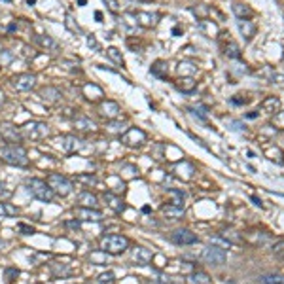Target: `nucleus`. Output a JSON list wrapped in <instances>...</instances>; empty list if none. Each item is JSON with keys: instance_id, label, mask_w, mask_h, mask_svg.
Masks as SVG:
<instances>
[{"instance_id": "nucleus-1", "label": "nucleus", "mask_w": 284, "mask_h": 284, "mask_svg": "<svg viewBox=\"0 0 284 284\" xmlns=\"http://www.w3.org/2000/svg\"><path fill=\"white\" fill-rule=\"evenodd\" d=\"M0 159L13 167H27L29 165V154L21 144H4L0 148Z\"/></svg>"}, {"instance_id": "nucleus-2", "label": "nucleus", "mask_w": 284, "mask_h": 284, "mask_svg": "<svg viewBox=\"0 0 284 284\" xmlns=\"http://www.w3.org/2000/svg\"><path fill=\"white\" fill-rule=\"evenodd\" d=\"M127 248H129V239L125 235L112 233L102 237V241H100V250L104 254H110V256H120Z\"/></svg>"}, {"instance_id": "nucleus-3", "label": "nucleus", "mask_w": 284, "mask_h": 284, "mask_svg": "<svg viewBox=\"0 0 284 284\" xmlns=\"http://www.w3.org/2000/svg\"><path fill=\"white\" fill-rule=\"evenodd\" d=\"M25 188L32 197L38 199V201H42V203H51L53 197H55V193H53V189L48 186V182H46V180H40V178H31V180H27Z\"/></svg>"}, {"instance_id": "nucleus-4", "label": "nucleus", "mask_w": 284, "mask_h": 284, "mask_svg": "<svg viewBox=\"0 0 284 284\" xmlns=\"http://www.w3.org/2000/svg\"><path fill=\"white\" fill-rule=\"evenodd\" d=\"M21 135L27 140H42L50 135V125L44 122H27L21 127Z\"/></svg>"}, {"instance_id": "nucleus-5", "label": "nucleus", "mask_w": 284, "mask_h": 284, "mask_svg": "<svg viewBox=\"0 0 284 284\" xmlns=\"http://www.w3.org/2000/svg\"><path fill=\"white\" fill-rule=\"evenodd\" d=\"M46 182H48V186L53 189V193L59 195V197H66V195H70L72 189H74L72 182H70L66 176H63V174H59V173H51L50 176H48Z\"/></svg>"}, {"instance_id": "nucleus-6", "label": "nucleus", "mask_w": 284, "mask_h": 284, "mask_svg": "<svg viewBox=\"0 0 284 284\" xmlns=\"http://www.w3.org/2000/svg\"><path fill=\"white\" fill-rule=\"evenodd\" d=\"M201 258L205 263H209V265H222L223 261L227 259V252L223 250V248L216 247V245H210L203 250V254H201Z\"/></svg>"}, {"instance_id": "nucleus-7", "label": "nucleus", "mask_w": 284, "mask_h": 284, "mask_svg": "<svg viewBox=\"0 0 284 284\" xmlns=\"http://www.w3.org/2000/svg\"><path fill=\"white\" fill-rule=\"evenodd\" d=\"M12 87L15 91H21V93H25V91H31V89H34L36 86V76L31 74V72H21V74H15L12 78Z\"/></svg>"}, {"instance_id": "nucleus-8", "label": "nucleus", "mask_w": 284, "mask_h": 284, "mask_svg": "<svg viewBox=\"0 0 284 284\" xmlns=\"http://www.w3.org/2000/svg\"><path fill=\"white\" fill-rule=\"evenodd\" d=\"M122 142L125 146H129V148H138V146H142L146 142V133L142 129H138V127H131L122 135Z\"/></svg>"}, {"instance_id": "nucleus-9", "label": "nucleus", "mask_w": 284, "mask_h": 284, "mask_svg": "<svg viewBox=\"0 0 284 284\" xmlns=\"http://www.w3.org/2000/svg\"><path fill=\"white\" fill-rule=\"evenodd\" d=\"M0 136L8 142V144H19L23 140V135H21V129H17L13 124L10 122H2L0 124Z\"/></svg>"}, {"instance_id": "nucleus-10", "label": "nucleus", "mask_w": 284, "mask_h": 284, "mask_svg": "<svg viewBox=\"0 0 284 284\" xmlns=\"http://www.w3.org/2000/svg\"><path fill=\"white\" fill-rule=\"evenodd\" d=\"M57 146L64 152V154H74L84 146V140L74 135H61L57 138Z\"/></svg>"}, {"instance_id": "nucleus-11", "label": "nucleus", "mask_w": 284, "mask_h": 284, "mask_svg": "<svg viewBox=\"0 0 284 284\" xmlns=\"http://www.w3.org/2000/svg\"><path fill=\"white\" fill-rule=\"evenodd\" d=\"M171 241H173L174 245L186 247V245H195L199 239H197V235L193 233V231H189V229L182 227V229H176V231L171 233Z\"/></svg>"}, {"instance_id": "nucleus-12", "label": "nucleus", "mask_w": 284, "mask_h": 284, "mask_svg": "<svg viewBox=\"0 0 284 284\" xmlns=\"http://www.w3.org/2000/svg\"><path fill=\"white\" fill-rule=\"evenodd\" d=\"M99 114L104 118V120H116V118H120V114H122V108H120V104L116 102V100H102L99 106Z\"/></svg>"}, {"instance_id": "nucleus-13", "label": "nucleus", "mask_w": 284, "mask_h": 284, "mask_svg": "<svg viewBox=\"0 0 284 284\" xmlns=\"http://www.w3.org/2000/svg\"><path fill=\"white\" fill-rule=\"evenodd\" d=\"M74 216L80 222H100L102 220V212L99 209H87V207L74 209Z\"/></svg>"}, {"instance_id": "nucleus-14", "label": "nucleus", "mask_w": 284, "mask_h": 284, "mask_svg": "<svg viewBox=\"0 0 284 284\" xmlns=\"http://www.w3.org/2000/svg\"><path fill=\"white\" fill-rule=\"evenodd\" d=\"M133 17H135L136 25L144 27V29H152V27L158 25V21H159V15L152 12H135Z\"/></svg>"}, {"instance_id": "nucleus-15", "label": "nucleus", "mask_w": 284, "mask_h": 284, "mask_svg": "<svg viewBox=\"0 0 284 284\" xmlns=\"http://www.w3.org/2000/svg\"><path fill=\"white\" fill-rule=\"evenodd\" d=\"M131 258L135 261L136 265H148L152 263V259H154V254H152V250L144 247H135L133 248V252H131Z\"/></svg>"}, {"instance_id": "nucleus-16", "label": "nucleus", "mask_w": 284, "mask_h": 284, "mask_svg": "<svg viewBox=\"0 0 284 284\" xmlns=\"http://www.w3.org/2000/svg\"><path fill=\"white\" fill-rule=\"evenodd\" d=\"M63 97V93L59 91V87H53V86H48L44 87L42 91H40V99L46 100V102H50V104H55V102H59Z\"/></svg>"}, {"instance_id": "nucleus-17", "label": "nucleus", "mask_w": 284, "mask_h": 284, "mask_svg": "<svg viewBox=\"0 0 284 284\" xmlns=\"http://www.w3.org/2000/svg\"><path fill=\"white\" fill-rule=\"evenodd\" d=\"M78 203H80V207H87V209H97L99 207V199L95 193H91V191H82V193H78Z\"/></svg>"}, {"instance_id": "nucleus-18", "label": "nucleus", "mask_w": 284, "mask_h": 284, "mask_svg": "<svg viewBox=\"0 0 284 284\" xmlns=\"http://www.w3.org/2000/svg\"><path fill=\"white\" fill-rule=\"evenodd\" d=\"M233 13L237 15V19H252V15H254V10L247 6L245 2H233Z\"/></svg>"}, {"instance_id": "nucleus-19", "label": "nucleus", "mask_w": 284, "mask_h": 284, "mask_svg": "<svg viewBox=\"0 0 284 284\" xmlns=\"http://www.w3.org/2000/svg\"><path fill=\"white\" fill-rule=\"evenodd\" d=\"M237 27H239L241 34L245 36V40H252L254 34H256V25H254L252 21H248V19H239V21H237Z\"/></svg>"}, {"instance_id": "nucleus-20", "label": "nucleus", "mask_w": 284, "mask_h": 284, "mask_svg": "<svg viewBox=\"0 0 284 284\" xmlns=\"http://www.w3.org/2000/svg\"><path fill=\"white\" fill-rule=\"evenodd\" d=\"M176 87H178L182 93H191V91H195L197 82L193 80V76H182V78L176 80Z\"/></svg>"}, {"instance_id": "nucleus-21", "label": "nucleus", "mask_w": 284, "mask_h": 284, "mask_svg": "<svg viewBox=\"0 0 284 284\" xmlns=\"http://www.w3.org/2000/svg\"><path fill=\"white\" fill-rule=\"evenodd\" d=\"M259 110L265 112V114H277V112H281V100L277 97H265V100L259 106Z\"/></svg>"}, {"instance_id": "nucleus-22", "label": "nucleus", "mask_w": 284, "mask_h": 284, "mask_svg": "<svg viewBox=\"0 0 284 284\" xmlns=\"http://www.w3.org/2000/svg\"><path fill=\"white\" fill-rule=\"evenodd\" d=\"M104 201H106V205H108L114 212H118V214L125 210V203L122 201V197L114 195V193H110V191H108V193H104Z\"/></svg>"}, {"instance_id": "nucleus-23", "label": "nucleus", "mask_w": 284, "mask_h": 284, "mask_svg": "<svg viewBox=\"0 0 284 284\" xmlns=\"http://www.w3.org/2000/svg\"><path fill=\"white\" fill-rule=\"evenodd\" d=\"M212 279L205 271H193L186 277V284H210Z\"/></svg>"}, {"instance_id": "nucleus-24", "label": "nucleus", "mask_w": 284, "mask_h": 284, "mask_svg": "<svg viewBox=\"0 0 284 284\" xmlns=\"http://www.w3.org/2000/svg\"><path fill=\"white\" fill-rule=\"evenodd\" d=\"M161 212L167 216V218H171V220H178V218H182L184 216V207H176V205H163L161 207Z\"/></svg>"}, {"instance_id": "nucleus-25", "label": "nucleus", "mask_w": 284, "mask_h": 284, "mask_svg": "<svg viewBox=\"0 0 284 284\" xmlns=\"http://www.w3.org/2000/svg\"><path fill=\"white\" fill-rule=\"evenodd\" d=\"M51 273H53V277H70L72 275V267L68 265V263H61V261H55V263H51L50 265Z\"/></svg>"}, {"instance_id": "nucleus-26", "label": "nucleus", "mask_w": 284, "mask_h": 284, "mask_svg": "<svg viewBox=\"0 0 284 284\" xmlns=\"http://www.w3.org/2000/svg\"><path fill=\"white\" fill-rule=\"evenodd\" d=\"M199 31H201L205 36L214 38L218 34V25L212 23V21H209V19H201V21H199Z\"/></svg>"}, {"instance_id": "nucleus-27", "label": "nucleus", "mask_w": 284, "mask_h": 284, "mask_svg": "<svg viewBox=\"0 0 284 284\" xmlns=\"http://www.w3.org/2000/svg\"><path fill=\"white\" fill-rule=\"evenodd\" d=\"M74 127L78 131H93V129H95V122L89 120L87 116H76Z\"/></svg>"}, {"instance_id": "nucleus-28", "label": "nucleus", "mask_w": 284, "mask_h": 284, "mask_svg": "<svg viewBox=\"0 0 284 284\" xmlns=\"http://www.w3.org/2000/svg\"><path fill=\"white\" fill-rule=\"evenodd\" d=\"M38 44L44 48L46 51H57L59 50V44H57V40L55 38L48 36V34H44V36H38Z\"/></svg>"}, {"instance_id": "nucleus-29", "label": "nucleus", "mask_w": 284, "mask_h": 284, "mask_svg": "<svg viewBox=\"0 0 284 284\" xmlns=\"http://www.w3.org/2000/svg\"><path fill=\"white\" fill-rule=\"evenodd\" d=\"M259 284H284L283 273H267L259 277Z\"/></svg>"}, {"instance_id": "nucleus-30", "label": "nucleus", "mask_w": 284, "mask_h": 284, "mask_svg": "<svg viewBox=\"0 0 284 284\" xmlns=\"http://www.w3.org/2000/svg\"><path fill=\"white\" fill-rule=\"evenodd\" d=\"M150 72H152L154 76H158V78H167V74H169L167 63H165V61H156L154 64H152Z\"/></svg>"}, {"instance_id": "nucleus-31", "label": "nucleus", "mask_w": 284, "mask_h": 284, "mask_svg": "<svg viewBox=\"0 0 284 284\" xmlns=\"http://www.w3.org/2000/svg\"><path fill=\"white\" fill-rule=\"evenodd\" d=\"M223 53H225L229 59H239V57H241V50H239V46L235 44L233 40H229V42L223 46Z\"/></svg>"}, {"instance_id": "nucleus-32", "label": "nucleus", "mask_w": 284, "mask_h": 284, "mask_svg": "<svg viewBox=\"0 0 284 284\" xmlns=\"http://www.w3.org/2000/svg\"><path fill=\"white\" fill-rule=\"evenodd\" d=\"M265 156L269 158V159H275V163H279V165H283L284 163V154L281 148H277V146H273V148H265Z\"/></svg>"}, {"instance_id": "nucleus-33", "label": "nucleus", "mask_w": 284, "mask_h": 284, "mask_svg": "<svg viewBox=\"0 0 284 284\" xmlns=\"http://www.w3.org/2000/svg\"><path fill=\"white\" fill-rule=\"evenodd\" d=\"M178 74H182V76H193L195 72H197V66L195 64H191V63H186V61H182V63H178Z\"/></svg>"}, {"instance_id": "nucleus-34", "label": "nucleus", "mask_w": 284, "mask_h": 284, "mask_svg": "<svg viewBox=\"0 0 284 284\" xmlns=\"http://www.w3.org/2000/svg\"><path fill=\"white\" fill-rule=\"evenodd\" d=\"M106 57H108L112 63H116L118 66H124V57H122V51L118 50V48H108V50H106Z\"/></svg>"}, {"instance_id": "nucleus-35", "label": "nucleus", "mask_w": 284, "mask_h": 284, "mask_svg": "<svg viewBox=\"0 0 284 284\" xmlns=\"http://www.w3.org/2000/svg\"><path fill=\"white\" fill-rule=\"evenodd\" d=\"M167 195L171 197V205L182 207V203H184V193H182L180 189H169V191H167Z\"/></svg>"}, {"instance_id": "nucleus-36", "label": "nucleus", "mask_w": 284, "mask_h": 284, "mask_svg": "<svg viewBox=\"0 0 284 284\" xmlns=\"http://www.w3.org/2000/svg\"><path fill=\"white\" fill-rule=\"evenodd\" d=\"M220 235H222V237L225 239V241H227V243H229V245H233V243H241V241H243V239H241V235L237 233V231H233V229L222 231Z\"/></svg>"}, {"instance_id": "nucleus-37", "label": "nucleus", "mask_w": 284, "mask_h": 284, "mask_svg": "<svg viewBox=\"0 0 284 284\" xmlns=\"http://www.w3.org/2000/svg\"><path fill=\"white\" fill-rule=\"evenodd\" d=\"M114 281H116V277H114V273L112 271L100 273L99 277H97V283L99 284H112Z\"/></svg>"}, {"instance_id": "nucleus-38", "label": "nucleus", "mask_w": 284, "mask_h": 284, "mask_svg": "<svg viewBox=\"0 0 284 284\" xmlns=\"http://www.w3.org/2000/svg\"><path fill=\"white\" fill-rule=\"evenodd\" d=\"M84 93L87 95V99H89V100H95V97H91V93H95V95H97V99L102 97V91H100L97 86H86V87H84Z\"/></svg>"}, {"instance_id": "nucleus-39", "label": "nucleus", "mask_w": 284, "mask_h": 284, "mask_svg": "<svg viewBox=\"0 0 284 284\" xmlns=\"http://www.w3.org/2000/svg\"><path fill=\"white\" fill-rule=\"evenodd\" d=\"M0 212H4L6 216H15V214H17V209L12 207L10 203H2V205H0Z\"/></svg>"}, {"instance_id": "nucleus-40", "label": "nucleus", "mask_w": 284, "mask_h": 284, "mask_svg": "<svg viewBox=\"0 0 284 284\" xmlns=\"http://www.w3.org/2000/svg\"><path fill=\"white\" fill-rule=\"evenodd\" d=\"M269 80L275 82L277 86H284V72H271V74H269Z\"/></svg>"}, {"instance_id": "nucleus-41", "label": "nucleus", "mask_w": 284, "mask_h": 284, "mask_svg": "<svg viewBox=\"0 0 284 284\" xmlns=\"http://www.w3.org/2000/svg\"><path fill=\"white\" fill-rule=\"evenodd\" d=\"M271 252L275 254V256H283V258H284V239H283V241H279L277 245H273Z\"/></svg>"}, {"instance_id": "nucleus-42", "label": "nucleus", "mask_w": 284, "mask_h": 284, "mask_svg": "<svg viewBox=\"0 0 284 284\" xmlns=\"http://www.w3.org/2000/svg\"><path fill=\"white\" fill-rule=\"evenodd\" d=\"M104 4L108 6V10L112 13H120V4H118V0H104Z\"/></svg>"}, {"instance_id": "nucleus-43", "label": "nucleus", "mask_w": 284, "mask_h": 284, "mask_svg": "<svg viewBox=\"0 0 284 284\" xmlns=\"http://www.w3.org/2000/svg\"><path fill=\"white\" fill-rule=\"evenodd\" d=\"M17 275H19V271H17V269H13V267L6 269V273H4V277H6V283H13V277H17Z\"/></svg>"}, {"instance_id": "nucleus-44", "label": "nucleus", "mask_w": 284, "mask_h": 284, "mask_svg": "<svg viewBox=\"0 0 284 284\" xmlns=\"http://www.w3.org/2000/svg\"><path fill=\"white\" fill-rule=\"evenodd\" d=\"M273 122H275L277 127H283L284 129V112H277L275 118H273Z\"/></svg>"}, {"instance_id": "nucleus-45", "label": "nucleus", "mask_w": 284, "mask_h": 284, "mask_svg": "<svg viewBox=\"0 0 284 284\" xmlns=\"http://www.w3.org/2000/svg\"><path fill=\"white\" fill-rule=\"evenodd\" d=\"M87 46L93 48V50H99V42H97L95 34H89V36H87Z\"/></svg>"}, {"instance_id": "nucleus-46", "label": "nucleus", "mask_w": 284, "mask_h": 284, "mask_svg": "<svg viewBox=\"0 0 284 284\" xmlns=\"http://www.w3.org/2000/svg\"><path fill=\"white\" fill-rule=\"evenodd\" d=\"M125 129V124H120V122H110V131H124Z\"/></svg>"}, {"instance_id": "nucleus-47", "label": "nucleus", "mask_w": 284, "mask_h": 284, "mask_svg": "<svg viewBox=\"0 0 284 284\" xmlns=\"http://www.w3.org/2000/svg\"><path fill=\"white\" fill-rule=\"evenodd\" d=\"M193 12L199 13V15H205V13H209V8H207L205 4H199L197 8H193Z\"/></svg>"}, {"instance_id": "nucleus-48", "label": "nucleus", "mask_w": 284, "mask_h": 284, "mask_svg": "<svg viewBox=\"0 0 284 284\" xmlns=\"http://www.w3.org/2000/svg\"><path fill=\"white\" fill-rule=\"evenodd\" d=\"M19 229L23 231V235H31V233H34V229H32V227H29V225H25V223H21V225H19Z\"/></svg>"}, {"instance_id": "nucleus-49", "label": "nucleus", "mask_w": 284, "mask_h": 284, "mask_svg": "<svg viewBox=\"0 0 284 284\" xmlns=\"http://www.w3.org/2000/svg\"><path fill=\"white\" fill-rule=\"evenodd\" d=\"M78 180H80V182H91V184H93V182H95V176H78Z\"/></svg>"}, {"instance_id": "nucleus-50", "label": "nucleus", "mask_w": 284, "mask_h": 284, "mask_svg": "<svg viewBox=\"0 0 284 284\" xmlns=\"http://www.w3.org/2000/svg\"><path fill=\"white\" fill-rule=\"evenodd\" d=\"M4 102H6V93H4L2 89H0V108L4 106Z\"/></svg>"}, {"instance_id": "nucleus-51", "label": "nucleus", "mask_w": 284, "mask_h": 284, "mask_svg": "<svg viewBox=\"0 0 284 284\" xmlns=\"http://www.w3.org/2000/svg\"><path fill=\"white\" fill-rule=\"evenodd\" d=\"M252 201H254V205H258V207H261V201H259L258 197H252Z\"/></svg>"}, {"instance_id": "nucleus-52", "label": "nucleus", "mask_w": 284, "mask_h": 284, "mask_svg": "<svg viewBox=\"0 0 284 284\" xmlns=\"http://www.w3.org/2000/svg\"><path fill=\"white\" fill-rule=\"evenodd\" d=\"M135 2H146V0H135Z\"/></svg>"}]
</instances>
